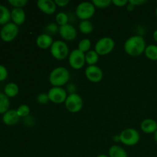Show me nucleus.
I'll list each match as a JSON object with an SVG mask.
<instances>
[{
	"label": "nucleus",
	"instance_id": "obj_1",
	"mask_svg": "<svg viewBox=\"0 0 157 157\" xmlns=\"http://www.w3.org/2000/svg\"><path fill=\"white\" fill-rule=\"evenodd\" d=\"M124 51L128 55L138 57L144 53L147 48L146 41L141 35H133L130 37L124 43Z\"/></svg>",
	"mask_w": 157,
	"mask_h": 157
},
{
	"label": "nucleus",
	"instance_id": "obj_2",
	"mask_svg": "<svg viewBox=\"0 0 157 157\" xmlns=\"http://www.w3.org/2000/svg\"><path fill=\"white\" fill-rule=\"evenodd\" d=\"M70 79V73L66 67L60 66L52 71L48 77L50 84L53 87H61L65 85Z\"/></svg>",
	"mask_w": 157,
	"mask_h": 157
},
{
	"label": "nucleus",
	"instance_id": "obj_3",
	"mask_svg": "<svg viewBox=\"0 0 157 157\" xmlns=\"http://www.w3.org/2000/svg\"><path fill=\"white\" fill-rule=\"evenodd\" d=\"M119 135L121 143H122L124 145L128 146V147H133V146L136 145L140 140V133L136 129L133 128L124 129Z\"/></svg>",
	"mask_w": 157,
	"mask_h": 157
},
{
	"label": "nucleus",
	"instance_id": "obj_4",
	"mask_svg": "<svg viewBox=\"0 0 157 157\" xmlns=\"http://www.w3.org/2000/svg\"><path fill=\"white\" fill-rule=\"evenodd\" d=\"M95 6L92 2H81L76 8L75 14L77 18L84 20H89L94 16L95 13Z\"/></svg>",
	"mask_w": 157,
	"mask_h": 157
},
{
	"label": "nucleus",
	"instance_id": "obj_5",
	"mask_svg": "<svg viewBox=\"0 0 157 157\" xmlns=\"http://www.w3.org/2000/svg\"><path fill=\"white\" fill-rule=\"evenodd\" d=\"M51 55L57 60H64L69 56V48L67 43L61 40L54 41L50 48Z\"/></svg>",
	"mask_w": 157,
	"mask_h": 157
},
{
	"label": "nucleus",
	"instance_id": "obj_6",
	"mask_svg": "<svg viewBox=\"0 0 157 157\" xmlns=\"http://www.w3.org/2000/svg\"><path fill=\"white\" fill-rule=\"evenodd\" d=\"M115 47V42L110 37H104L98 40L94 46V51L101 56L110 54Z\"/></svg>",
	"mask_w": 157,
	"mask_h": 157
},
{
	"label": "nucleus",
	"instance_id": "obj_7",
	"mask_svg": "<svg viewBox=\"0 0 157 157\" xmlns=\"http://www.w3.org/2000/svg\"><path fill=\"white\" fill-rule=\"evenodd\" d=\"M64 105L66 109L71 113H78L83 107V99L78 94H71L67 95Z\"/></svg>",
	"mask_w": 157,
	"mask_h": 157
},
{
	"label": "nucleus",
	"instance_id": "obj_8",
	"mask_svg": "<svg viewBox=\"0 0 157 157\" xmlns=\"http://www.w3.org/2000/svg\"><path fill=\"white\" fill-rule=\"evenodd\" d=\"M18 26L13 22H9L4 25L0 30V37L2 40L6 42L15 39L18 34Z\"/></svg>",
	"mask_w": 157,
	"mask_h": 157
},
{
	"label": "nucleus",
	"instance_id": "obj_9",
	"mask_svg": "<svg viewBox=\"0 0 157 157\" xmlns=\"http://www.w3.org/2000/svg\"><path fill=\"white\" fill-rule=\"evenodd\" d=\"M68 62L71 67L75 70L81 69L86 63L85 54L81 52L79 49H75L69 54Z\"/></svg>",
	"mask_w": 157,
	"mask_h": 157
},
{
	"label": "nucleus",
	"instance_id": "obj_10",
	"mask_svg": "<svg viewBox=\"0 0 157 157\" xmlns=\"http://www.w3.org/2000/svg\"><path fill=\"white\" fill-rule=\"evenodd\" d=\"M48 95L51 102L57 104L64 103L67 98V90L61 87H52L48 90Z\"/></svg>",
	"mask_w": 157,
	"mask_h": 157
},
{
	"label": "nucleus",
	"instance_id": "obj_11",
	"mask_svg": "<svg viewBox=\"0 0 157 157\" xmlns=\"http://www.w3.org/2000/svg\"><path fill=\"white\" fill-rule=\"evenodd\" d=\"M84 74L87 80L92 83L100 82L104 77L103 71L97 65H90L86 67Z\"/></svg>",
	"mask_w": 157,
	"mask_h": 157
},
{
	"label": "nucleus",
	"instance_id": "obj_12",
	"mask_svg": "<svg viewBox=\"0 0 157 157\" xmlns=\"http://www.w3.org/2000/svg\"><path fill=\"white\" fill-rule=\"evenodd\" d=\"M59 34L63 39L68 41L75 40L78 35L76 29L71 24L59 26Z\"/></svg>",
	"mask_w": 157,
	"mask_h": 157
},
{
	"label": "nucleus",
	"instance_id": "obj_13",
	"mask_svg": "<svg viewBox=\"0 0 157 157\" xmlns=\"http://www.w3.org/2000/svg\"><path fill=\"white\" fill-rule=\"evenodd\" d=\"M37 6L41 12L48 15L55 13L57 9V6L53 0H38Z\"/></svg>",
	"mask_w": 157,
	"mask_h": 157
},
{
	"label": "nucleus",
	"instance_id": "obj_14",
	"mask_svg": "<svg viewBox=\"0 0 157 157\" xmlns=\"http://www.w3.org/2000/svg\"><path fill=\"white\" fill-rule=\"evenodd\" d=\"M53 42L54 40L52 37L47 33L41 34L36 38L37 46L41 49H47L51 48Z\"/></svg>",
	"mask_w": 157,
	"mask_h": 157
},
{
	"label": "nucleus",
	"instance_id": "obj_15",
	"mask_svg": "<svg viewBox=\"0 0 157 157\" xmlns=\"http://www.w3.org/2000/svg\"><path fill=\"white\" fill-rule=\"evenodd\" d=\"M19 116L17 113L16 110H9L2 116V121L5 124L9 126L15 125L19 121Z\"/></svg>",
	"mask_w": 157,
	"mask_h": 157
},
{
	"label": "nucleus",
	"instance_id": "obj_16",
	"mask_svg": "<svg viewBox=\"0 0 157 157\" xmlns=\"http://www.w3.org/2000/svg\"><path fill=\"white\" fill-rule=\"evenodd\" d=\"M25 12L23 10V9H18V8H14L11 11V19L12 20V22L15 23L17 25H21L25 21Z\"/></svg>",
	"mask_w": 157,
	"mask_h": 157
},
{
	"label": "nucleus",
	"instance_id": "obj_17",
	"mask_svg": "<svg viewBox=\"0 0 157 157\" xmlns=\"http://www.w3.org/2000/svg\"><path fill=\"white\" fill-rule=\"evenodd\" d=\"M140 129L145 133H154L157 130V122L150 118L144 120L140 124Z\"/></svg>",
	"mask_w": 157,
	"mask_h": 157
},
{
	"label": "nucleus",
	"instance_id": "obj_18",
	"mask_svg": "<svg viewBox=\"0 0 157 157\" xmlns=\"http://www.w3.org/2000/svg\"><path fill=\"white\" fill-rule=\"evenodd\" d=\"M109 157H128L127 151L119 145H113L108 151Z\"/></svg>",
	"mask_w": 157,
	"mask_h": 157
},
{
	"label": "nucleus",
	"instance_id": "obj_19",
	"mask_svg": "<svg viewBox=\"0 0 157 157\" xmlns=\"http://www.w3.org/2000/svg\"><path fill=\"white\" fill-rule=\"evenodd\" d=\"M19 91V87L15 83L10 82L6 85L4 88V94L8 98H14L16 96Z\"/></svg>",
	"mask_w": 157,
	"mask_h": 157
},
{
	"label": "nucleus",
	"instance_id": "obj_20",
	"mask_svg": "<svg viewBox=\"0 0 157 157\" xmlns=\"http://www.w3.org/2000/svg\"><path fill=\"white\" fill-rule=\"evenodd\" d=\"M11 19V12L6 6L0 4V25H6Z\"/></svg>",
	"mask_w": 157,
	"mask_h": 157
},
{
	"label": "nucleus",
	"instance_id": "obj_21",
	"mask_svg": "<svg viewBox=\"0 0 157 157\" xmlns=\"http://www.w3.org/2000/svg\"><path fill=\"white\" fill-rule=\"evenodd\" d=\"M146 57L151 61H157V45L156 44H149L147 46L144 52Z\"/></svg>",
	"mask_w": 157,
	"mask_h": 157
},
{
	"label": "nucleus",
	"instance_id": "obj_22",
	"mask_svg": "<svg viewBox=\"0 0 157 157\" xmlns=\"http://www.w3.org/2000/svg\"><path fill=\"white\" fill-rule=\"evenodd\" d=\"M79 30L84 35L90 34L94 30V25L90 20H84L79 23Z\"/></svg>",
	"mask_w": 157,
	"mask_h": 157
},
{
	"label": "nucleus",
	"instance_id": "obj_23",
	"mask_svg": "<svg viewBox=\"0 0 157 157\" xmlns=\"http://www.w3.org/2000/svg\"><path fill=\"white\" fill-rule=\"evenodd\" d=\"M99 60V55L94 50H90L85 54V61L88 66L96 65Z\"/></svg>",
	"mask_w": 157,
	"mask_h": 157
},
{
	"label": "nucleus",
	"instance_id": "obj_24",
	"mask_svg": "<svg viewBox=\"0 0 157 157\" xmlns=\"http://www.w3.org/2000/svg\"><path fill=\"white\" fill-rule=\"evenodd\" d=\"M10 106V101L9 98H8L4 93H0V113H3L9 110Z\"/></svg>",
	"mask_w": 157,
	"mask_h": 157
},
{
	"label": "nucleus",
	"instance_id": "obj_25",
	"mask_svg": "<svg viewBox=\"0 0 157 157\" xmlns=\"http://www.w3.org/2000/svg\"><path fill=\"white\" fill-rule=\"evenodd\" d=\"M55 21L57 25L59 26L64 25L68 24L69 21V16L65 12H58L55 16Z\"/></svg>",
	"mask_w": 157,
	"mask_h": 157
},
{
	"label": "nucleus",
	"instance_id": "obj_26",
	"mask_svg": "<svg viewBox=\"0 0 157 157\" xmlns=\"http://www.w3.org/2000/svg\"><path fill=\"white\" fill-rule=\"evenodd\" d=\"M90 48H91V41L88 38H84L78 43V49H79L81 52L84 54L90 51Z\"/></svg>",
	"mask_w": 157,
	"mask_h": 157
},
{
	"label": "nucleus",
	"instance_id": "obj_27",
	"mask_svg": "<svg viewBox=\"0 0 157 157\" xmlns=\"http://www.w3.org/2000/svg\"><path fill=\"white\" fill-rule=\"evenodd\" d=\"M30 107L27 104H21L16 110L19 117H27L30 114Z\"/></svg>",
	"mask_w": 157,
	"mask_h": 157
},
{
	"label": "nucleus",
	"instance_id": "obj_28",
	"mask_svg": "<svg viewBox=\"0 0 157 157\" xmlns=\"http://www.w3.org/2000/svg\"><path fill=\"white\" fill-rule=\"evenodd\" d=\"M92 3L94 6L99 9H105L112 4L111 0H93Z\"/></svg>",
	"mask_w": 157,
	"mask_h": 157
},
{
	"label": "nucleus",
	"instance_id": "obj_29",
	"mask_svg": "<svg viewBox=\"0 0 157 157\" xmlns=\"http://www.w3.org/2000/svg\"><path fill=\"white\" fill-rule=\"evenodd\" d=\"M45 31L48 32L47 34H56L59 32V26L57 25L56 22H51L48 24L45 27Z\"/></svg>",
	"mask_w": 157,
	"mask_h": 157
},
{
	"label": "nucleus",
	"instance_id": "obj_30",
	"mask_svg": "<svg viewBox=\"0 0 157 157\" xmlns=\"http://www.w3.org/2000/svg\"><path fill=\"white\" fill-rule=\"evenodd\" d=\"M9 3L14 8L22 9L28 4L27 0H9Z\"/></svg>",
	"mask_w": 157,
	"mask_h": 157
},
{
	"label": "nucleus",
	"instance_id": "obj_31",
	"mask_svg": "<svg viewBox=\"0 0 157 157\" xmlns=\"http://www.w3.org/2000/svg\"><path fill=\"white\" fill-rule=\"evenodd\" d=\"M36 100H37V102H38V104H41V105H45V104H47L50 101V100H49V98H48V94L46 93L39 94L38 95V97H37Z\"/></svg>",
	"mask_w": 157,
	"mask_h": 157
},
{
	"label": "nucleus",
	"instance_id": "obj_32",
	"mask_svg": "<svg viewBox=\"0 0 157 157\" xmlns=\"http://www.w3.org/2000/svg\"><path fill=\"white\" fill-rule=\"evenodd\" d=\"M8 75H9V72H8L7 68L4 65L0 64V81H4L5 80H6Z\"/></svg>",
	"mask_w": 157,
	"mask_h": 157
},
{
	"label": "nucleus",
	"instance_id": "obj_33",
	"mask_svg": "<svg viewBox=\"0 0 157 157\" xmlns=\"http://www.w3.org/2000/svg\"><path fill=\"white\" fill-rule=\"evenodd\" d=\"M129 1L127 0H113L112 1V4L114 6H117V7H124V6H127L128 4Z\"/></svg>",
	"mask_w": 157,
	"mask_h": 157
},
{
	"label": "nucleus",
	"instance_id": "obj_34",
	"mask_svg": "<svg viewBox=\"0 0 157 157\" xmlns=\"http://www.w3.org/2000/svg\"><path fill=\"white\" fill-rule=\"evenodd\" d=\"M55 2L57 6L59 7H65L70 3L69 0H55Z\"/></svg>",
	"mask_w": 157,
	"mask_h": 157
},
{
	"label": "nucleus",
	"instance_id": "obj_35",
	"mask_svg": "<svg viewBox=\"0 0 157 157\" xmlns=\"http://www.w3.org/2000/svg\"><path fill=\"white\" fill-rule=\"evenodd\" d=\"M129 2L131 3L135 6H140L147 3V1H146V0H130Z\"/></svg>",
	"mask_w": 157,
	"mask_h": 157
},
{
	"label": "nucleus",
	"instance_id": "obj_36",
	"mask_svg": "<svg viewBox=\"0 0 157 157\" xmlns=\"http://www.w3.org/2000/svg\"><path fill=\"white\" fill-rule=\"evenodd\" d=\"M67 91L69 92L70 94H75V92H76V86L73 84H68L67 87Z\"/></svg>",
	"mask_w": 157,
	"mask_h": 157
},
{
	"label": "nucleus",
	"instance_id": "obj_37",
	"mask_svg": "<svg viewBox=\"0 0 157 157\" xmlns=\"http://www.w3.org/2000/svg\"><path fill=\"white\" fill-rule=\"evenodd\" d=\"M135 7L136 6H133V4H131V3L128 2V4L127 5V9L129 11V12H132V11H133V9H135Z\"/></svg>",
	"mask_w": 157,
	"mask_h": 157
},
{
	"label": "nucleus",
	"instance_id": "obj_38",
	"mask_svg": "<svg viewBox=\"0 0 157 157\" xmlns=\"http://www.w3.org/2000/svg\"><path fill=\"white\" fill-rule=\"evenodd\" d=\"M113 141H114V142H116V143L121 142V141H120V135L119 134L114 135V136L113 137Z\"/></svg>",
	"mask_w": 157,
	"mask_h": 157
},
{
	"label": "nucleus",
	"instance_id": "obj_39",
	"mask_svg": "<svg viewBox=\"0 0 157 157\" xmlns=\"http://www.w3.org/2000/svg\"><path fill=\"white\" fill-rule=\"evenodd\" d=\"M153 39L155 40V41L157 42V29L153 32Z\"/></svg>",
	"mask_w": 157,
	"mask_h": 157
},
{
	"label": "nucleus",
	"instance_id": "obj_40",
	"mask_svg": "<svg viewBox=\"0 0 157 157\" xmlns=\"http://www.w3.org/2000/svg\"><path fill=\"white\" fill-rule=\"evenodd\" d=\"M154 140L156 141V143L157 144V130L154 133Z\"/></svg>",
	"mask_w": 157,
	"mask_h": 157
},
{
	"label": "nucleus",
	"instance_id": "obj_41",
	"mask_svg": "<svg viewBox=\"0 0 157 157\" xmlns=\"http://www.w3.org/2000/svg\"><path fill=\"white\" fill-rule=\"evenodd\" d=\"M97 157H109V156L108 155H105V154H100Z\"/></svg>",
	"mask_w": 157,
	"mask_h": 157
},
{
	"label": "nucleus",
	"instance_id": "obj_42",
	"mask_svg": "<svg viewBox=\"0 0 157 157\" xmlns=\"http://www.w3.org/2000/svg\"><path fill=\"white\" fill-rule=\"evenodd\" d=\"M156 17H157V7H156Z\"/></svg>",
	"mask_w": 157,
	"mask_h": 157
},
{
	"label": "nucleus",
	"instance_id": "obj_43",
	"mask_svg": "<svg viewBox=\"0 0 157 157\" xmlns=\"http://www.w3.org/2000/svg\"><path fill=\"white\" fill-rule=\"evenodd\" d=\"M156 65H157V61H156Z\"/></svg>",
	"mask_w": 157,
	"mask_h": 157
},
{
	"label": "nucleus",
	"instance_id": "obj_44",
	"mask_svg": "<svg viewBox=\"0 0 157 157\" xmlns=\"http://www.w3.org/2000/svg\"><path fill=\"white\" fill-rule=\"evenodd\" d=\"M156 4H157V1H156Z\"/></svg>",
	"mask_w": 157,
	"mask_h": 157
}]
</instances>
